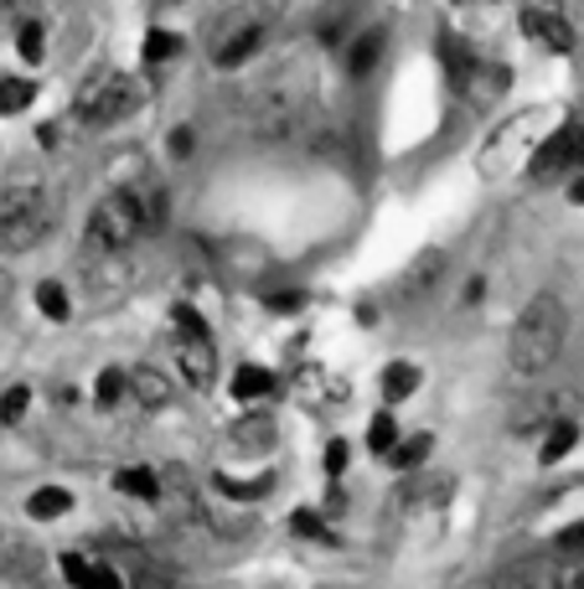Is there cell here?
<instances>
[{"instance_id":"obj_1","label":"cell","mask_w":584,"mask_h":589,"mask_svg":"<svg viewBox=\"0 0 584 589\" xmlns=\"http://www.w3.org/2000/svg\"><path fill=\"white\" fill-rule=\"evenodd\" d=\"M315 98V73L306 58H285L270 79L249 94V130L264 140H279L295 130V119L311 109Z\"/></svg>"},{"instance_id":"obj_2","label":"cell","mask_w":584,"mask_h":589,"mask_svg":"<svg viewBox=\"0 0 584 589\" xmlns=\"http://www.w3.org/2000/svg\"><path fill=\"white\" fill-rule=\"evenodd\" d=\"M569 336V311L559 294H533L512 326V341H506V357H512V373L517 377H544L559 352H564Z\"/></svg>"},{"instance_id":"obj_3","label":"cell","mask_w":584,"mask_h":589,"mask_svg":"<svg viewBox=\"0 0 584 589\" xmlns=\"http://www.w3.org/2000/svg\"><path fill=\"white\" fill-rule=\"evenodd\" d=\"M145 192H109L94 202V213H88V249L94 254H119V249H130L135 233H145Z\"/></svg>"},{"instance_id":"obj_4","label":"cell","mask_w":584,"mask_h":589,"mask_svg":"<svg viewBox=\"0 0 584 589\" xmlns=\"http://www.w3.org/2000/svg\"><path fill=\"white\" fill-rule=\"evenodd\" d=\"M47 228H52V196L41 187H11L0 196V254L37 249Z\"/></svg>"},{"instance_id":"obj_5","label":"cell","mask_w":584,"mask_h":589,"mask_svg":"<svg viewBox=\"0 0 584 589\" xmlns=\"http://www.w3.org/2000/svg\"><path fill=\"white\" fill-rule=\"evenodd\" d=\"M140 98H145L140 83L119 79V73H98L94 83H83V88H79L73 115H79V124H88V130H109V124H119V119L135 115Z\"/></svg>"},{"instance_id":"obj_6","label":"cell","mask_w":584,"mask_h":589,"mask_svg":"<svg viewBox=\"0 0 584 589\" xmlns=\"http://www.w3.org/2000/svg\"><path fill=\"white\" fill-rule=\"evenodd\" d=\"M584 166V115L564 119L553 135L533 151V160H527V177L533 181H553L564 177V171H580Z\"/></svg>"},{"instance_id":"obj_7","label":"cell","mask_w":584,"mask_h":589,"mask_svg":"<svg viewBox=\"0 0 584 589\" xmlns=\"http://www.w3.org/2000/svg\"><path fill=\"white\" fill-rule=\"evenodd\" d=\"M259 37H264V11H234L223 21V32L213 41V62L217 68H238L259 52Z\"/></svg>"},{"instance_id":"obj_8","label":"cell","mask_w":584,"mask_h":589,"mask_svg":"<svg viewBox=\"0 0 584 589\" xmlns=\"http://www.w3.org/2000/svg\"><path fill=\"white\" fill-rule=\"evenodd\" d=\"M176 368L192 388H213L217 377V352L207 326H176Z\"/></svg>"},{"instance_id":"obj_9","label":"cell","mask_w":584,"mask_h":589,"mask_svg":"<svg viewBox=\"0 0 584 589\" xmlns=\"http://www.w3.org/2000/svg\"><path fill=\"white\" fill-rule=\"evenodd\" d=\"M98 558H109L124 585H171V579H176V574L160 569V564L145 549H140V543H104V549H98Z\"/></svg>"},{"instance_id":"obj_10","label":"cell","mask_w":584,"mask_h":589,"mask_svg":"<svg viewBox=\"0 0 584 589\" xmlns=\"http://www.w3.org/2000/svg\"><path fill=\"white\" fill-rule=\"evenodd\" d=\"M523 32H527V41H538L544 52H569V47H574V32H569V21L559 5H527Z\"/></svg>"},{"instance_id":"obj_11","label":"cell","mask_w":584,"mask_h":589,"mask_svg":"<svg viewBox=\"0 0 584 589\" xmlns=\"http://www.w3.org/2000/svg\"><path fill=\"white\" fill-rule=\"evenodd\" d=\"M62 564V574H68V579H73V585H94V589H119L124 585V579H119L115 574V564H109V558H88V553H62L58 558Z\"/></svg>"},{"instance_id":"obj_12","label":"cell","mask_w":584,"mask_h":589,"mask_svg":"<svg viewBox=\"0 0 584 589\" xmlns=\"http://www.w3.org/2000/svg\"><path fill=\"white\" fill-rule=\"evenodd\" d=\"M461 83L470 88L476 104H491V98H502V88H506V68L502 62H470L466 73H461Z\"/></svg>"},{"instance_id":"obj_13","label":"cell","mask_w":584,"mask_h":589,"mask_svg":"<svg viewBox=\"0 0 584 589\" xmlns=\"http://www.w3.org/2000/svg\"><path fill=\"white\" fill-rule=\"evenodd\" d=\"M130 393H135L145 409H166V404H171V383H166L156 368H135V373H130Z\"/></svg>"},{"instance_id":"obj_14","label":"cell","mask_w":584,"mask_h":589,"mask_svg":"<svg viewBox=\"0 0 584 589\" xmlns=\"http://www.w3.org/2000/svg\"><path fill=\"white\" fill-rule=\"evenodd\" d=\"M574 445H580V424L564 413V419H553V424L544 430V450L538 455H544V466H553V460H564Z\"/></svg>"},{"instance_id":"obj_15","label":"cell","mask_w":584,"mask_h":589,"mask_svg":"<svg viewBox=\"0 0 584 589\" xmlns=\"http://www.w3.org/2000/svg\"><path fill=\"white\" fill-rule=\"evenodd\" d=\"M419 383H425V373L414 362H389L383 368V398H393V404H404L409 393H419Z\"/></svg>"},{"instance_id":"obj_16","label":"cell","mask_w":584,"mask_h":589,"mask_svg":"<svg viewBox=\"0 0 584 589\" xmlns=\"http://www.w3.org/2000/svg\"><path fill=\"white\" fill-rule=\"evenodd\" d=\"M429 445H434V434H409V440H393V450L383 460H389L393 471H414V466L429 460Z\"/></svg>"},{"instance_id":"obj_17","label":"cell","mask_w":584,"mask_h":589,"mask_svg":"<svg viewBox=\"0 0 584 589\" xmlns=\"http://www.w3.org/2000/svg\"><path fill=\"white\" fill-rule=\"evenodd\" d=\"M115 491H124V496H140V502H160V476L145 471V466H124V471L115 476Z\"/></svg>"},{"instance_id":"obj_18","label":"cell","mask_w":584,"mask_h":589,"mask_svg":"<svg viewBox=\"0 0 584 589\" xmlns=\"http://www.w3.org/2000/svg\"><path fill=\"white\" fill-rule=\"evenodd\" d=\"M440 269H445V254H440V249H425V254L414 259L409 279H404V294H425V290H434Z\"/></svg>"},{"instance_id":"obj_19","label":"cell","mask_w":584,"mask_h":589,"mask_svg":"<svg viewBox=\"0 0 584 589\" xmlns=\"http://www.w3.org/2000/svg\"><path fill=\"white\" fill-rule=\"evenodd\" d=\"M68 507H73V496H68L62 486H41V491H32V496H26V512H32L37 522H52V517H62Z\"/></svg>"},{"instance_id":"obj_20","label":"cell","mask_w":584,"mask_h":589,"mask_svg":"<svg viewBox=\"0 0 584 589\" xmlns=\"http://www.w3.org/2000/svg\"><path fill=\"white\" fill-rule=\"evenodd\" d=\"M270 388H274L270 368H238V373H234V398H238V404H253V398H264Z\"/></svg>"},{"instance_id":"obj_21","label":"cell","mask_w":584,"mask_h":589,"mask_svg":"<svg viewBox=\"0 0 584 589\" xmlns=\"http://www.w3.org/2000/svg\"><path fill=\"white\" fill-rule=\"evenodd\" d=\"M383 58V32H362L357 37V47H351V58H347V68L362 79V73H372V62Z\"/></svg>"},{"instance_id":"obj_22","label":"cell","mask_w":584,"mask_h":589,"mask_svg":"<svg viewBox=\"0 0 584 589\" xmlns=\"http://www.w3.org/2000/svg\"><path fill=\"white\" fill-rule=\"evenodd\" d=\"M32 98H37V88H32L26 79H0V119H5V115H21V109H26Z\"/></svg>"},{"instance_id":"obj_23","label":"cell","mask_w":584,"mask_h":589,"mask_svg":"<svg viewBox=\"0 0 584 589\" xmlns=\"http://www.w3.org/2000/svg\"><path fill=\"white\" fill-rule=\"evenodd\" d=\"M124 393H130V373H124V368H104V373H98L94 398L104 404V409H115V404L124 398Z\"/></svg>"},{"instance_id":"obj_24","label":"cell","mask_w":584,"mask_h":589,"mask_svg":"<svg viewBox=\"0 0 584 589\" xmlns=\"http://www.w3.org/2000/svg\"><path fill=\"white\" fill-rule=\"evenodd\" d=\"M176 52H181V37H171V32H151V37H145V47H140L145 68H160V62H171Z\"/></svg>"},{"instance_id":"obj_25","label":"cell","mask_w":584,"mask_h":589,"mask_svg":"<svg viewBox=\"0 0 584 589\" xmlns=\"http://www.w3.org/2000/svg\"><path fill=\"white\" fill-rule=\"evenodd\" d=\"M234 440H238V445H243V450H253V445L264 450V445H270V440H274V424H270V419H243V424H238V430H234Z\"/></svg>"},{"instance_id":"obj_26","label":"cell","mask_w":584,"mask_h":589,"mask_svg":"<svg viewBox=\"0 0 584 589\" xmlns=\"http://www.w3.org/2000/svg\"><path fill=\"white\" fill-rule=\"evenodd\" d=\"M393 440H398L393 419H389V413H378V419L368 424V450H372V455H389V450H393Z\"/></svg>"},{"instance_id":"obj_27","label":"cell","mask_w":584,"mask_h":589,"mask_svg":"<svg viewBox=\"0 0 584 589\" xmlns=\"http://www.w3.org/2000/svg\"><path fill=\"white\" fill-rule=\"evenodd\" d=\"M37 305H41V315H47V321H68V290H62V285H41Z\"/></svg>"},{"instance_id":"obj_28","label":"cell","mask_w":584,"mask_h":589,"mask_svg":"<svg viewBox=\"0 0 584 589\" xmlns=\"http://www.w3.org/2000/svg\"><path fill=\"white\" fill-rule=\"evenodd\" d=\"M553 553H559V558H584V522H569V528L553 538Z\"/></svg>"},{"instance_id":"obj_29","label":"cell","mask_w":584,"mask_h":589,"mask_svg":"<svg viewBox=\"0 0 584 589\" xmlns=\"http://www.w3.org/2000/svg\"><path fill=\"white\" fill-rule=\"evenodd\" d=\"M16 47H21V58H26V62H41V47H47V37H41L37 21H26V26H21Z\"/></svg>"},{"instance_id":"obj_30","label":"cell","mask_w":584,"mask_h":589,"mask_svg":"<svg viewBox=\"0 0 584 589\" xmlns=\"http://www.w3.org/2000/svg\"><path fill=\"white\" fill-rule=\"evenodd\" d=\"M26 404H32V388H11L0 398V424H16L21 413H26Z\"/></svg>"},{"instance_id":"obj_31","label":"cell","mask_w":584,"mask_h":589,"mask_svg":"<svg viewBox=\"0 0 584 589\" xmlns=\"http://www.w3.org/2000/svg\"><path fill=\"white\" fill-rule=\"evenodd\" d=\"M290 528L300 532V538H315V543H332V532L321 528V517H315V512H295V517H290Z\"/></svg>"},{"instance_id":"obj_32","label":"cell","mask_w":584,"mask_h":589,"mask_svg":"<svg viewBox=\"0 0 584 589\" xmlns=\"http://www.w3.org/2000/svg\"><path fill=\"white\" fill-rule=\"evenodd\" d=\"M264 305H270V311L295 315L300 305H306V294H300V290H274V294H264Z\"/></svg>"},{"instance_id":"obj_33","label":"cell","mask_w":584,"mask_h":589,"mask_svg":"<svg viewBox=\"0 0 584 589\" xmlns=\"http://www.w3.org/2000/svg\"><path fill=\"white\" fill-rule=\"evenodd\" d=\"M326 471L332 476L347 471V440H332V445H326Z\"/></svg>"},{"instance_id":"obj_34","label":"cell","mask_w":584,"mask_h":589,"mask_svg":"<svg viewBox=\"0 0 584 589\" xmlns=\"http://www.w3.org/2000/svg\"><path fill=\"white\" fill-rule=\"evenodd\" d=\"M166 145H171V156H192V130H187V124H181V130H171V140H166Z\"/></svg>"},{"instance_id":"obj_35","label":"cell","mask_w":584,"mask_h":589,"mask_svg":"<svg viewBox=\"0 0 584 589\" xmlns=\"http://www.w3.org/2000/svg\"><path fill=\"white\" fill-rule=\"evenodd\" d=\"M11 294H16V279L0 269V315H5V305H11Z\"/></svg>"},{"instance_id":"obj_36","label":"cell","mask_w":584,"mask_h":589,"mask_svg":"<svg viewBox=\"0 0 584 589\" xmlns=\"http://www.w3.org/2000/svg\"><path fill=\"white\" fill-rule=\"evenodd\" d=\"M569 202H580V207H584V166H580V177H574V192H569Z\"/></svg>"},{"instance_id":"obj_37","label":"cell","mask_w":584,"mask_h":589,"mask_svg":"<svg viewBox=\"0 0 584 589\" xmlns=\"http://www.w3.org/2000/svg\"><path fill=\"white\" fill-rule=\"evenodd\" d=\"M527 5H564V0H527Z\"/></svg>"}]
</instances>
